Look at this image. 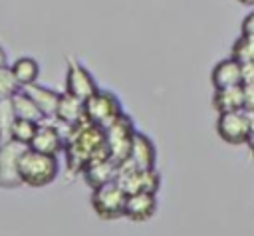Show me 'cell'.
I'll return each mask as SVG.
<instances>
[{"mask_svg": "<svg viewBox=\"0 0 254 236\" xmlns=\"http://www.w3.org/2000/svg\"><path fill=\"white\" fill-rule=\"evenodd\" d=\"M64 151L67 159V169L71 173H81L83 167L93 159L109 157L103 127L81 119L79 123L69 127V137L65 139Z\"/></svg>", "mask_w": 254, "mask_h": 236, "instance_id": "1", "label": "cell"}, {"mask_svg": "<svg viewBox=\"0 0 254 236\" xmlns=\"http://www.w3.org/2000/svg\"><path fill=\"white\" fill-rule=\"evenodd\" d=\"M18 173L24 184L30 186H46L56 180L60 173L58 155L40 153L36 149L26 147L18 161Z\"/></svg>", "mask_w": 254, "mask_h": 236, "instance_id": "2", "label": "cell"}, {"mask_svg": "<svg viewBox=\"0 0 254 236\" xmlns=\"http://www.w3.org/2000/svg\"><path fill=\"white\" fill-rule=\"evenodd\" d=\"M125 200H127V192L117 180H109L105 184L95 186L91 194V206L95 214L103 220L121 218L125 212Z\"/></svg>", "mask_w": 254, "mask_h": 236, "instance_id": "3", "label": "cell"}, {"mask_svg": "<svg viewBox=\"0 0 254 236\" xmlns=\"http://www.w3.org/2000/svg\"><path fill=\"white\" fill-rule=\"evenodd\" d=\"M83 115L89 123L105 129L119 115H123V107H121V101L117 99L115 93L97 89L93 95L83 99Z\"/></svg>", "mask_w": 254, "mask_h": 236, "instance_id": "4", "label": "cell"}, {"mask_svg": "<svg viewBox=\"0 0 254 236\" xmlns=\"http://www.w3.org/2000/svg\"><path fill=\"white\" fill-rule=\"evenodd\" d=\"M105 143H107V151H109V157L121 165L127 157H129V151H131V145H133V137H135V125L131 121L129 115H119L111 125H107L105 129Z\"/></svg>", "mask_w": 254, "mask_h": 236, "instance_id": "5", "label": "cell"}, {"mask_svg": "<svg viewBox=\"0 0 254 236\" xmlns=\"http://www.w3.org/2000/svg\"><path fill=\"white\" fill-rule=\"evenodd\" d=\"M216 133L228 145H246L252 137V121L246 109L218 113Z\"/></svg>", "mask_w": 254, "mask_h": 236, "instance_id": "6", "label": "cell"}, {"mask_svg": "<svg viewBox=\"0 0 254 236\" xmlns=\"http://www.w3.org/2000/svg\"><path fill=\"white\" fill-rule=\"evenodd\" d=\"M115 180L123 186L127 194L131 192H159L161 188V175L155 169H133L125 163L117 167V177Z\"/></svg>", "mask_w": 254, "mask_h": 236, "instance_id": "7", "label": "cell"}, {"mask_svg": "<svg viewBox=\"0 0 254 236\" xmlns=\"http://www.w3.org/2000/svg\"><path fill=\"white\" fill-rule=\"evenodd\" d=\"M28 145L16 141V139H8L4 143H0V184L6 188H14L18 184H24L18 173V161L20 155L24 153Z\"/></svg>", "mask_w": 254, "mask_h": 236, "instance_id": "8", "label": "cell"}, {"mask_svg": "<svg viewBox=\"0 0 254 236\" xmlns=\"http://www.w3.org/2000/svg\"><path fill=\"white\" fill-rule=\"evenodd\" d=\"M97 81L91 75V71L77 59L67 58V71H65V91L79 97V99H87L89 95H93L97 91Z\"/></svg>", "mask_w": 254, "mask_h": 236, "instance_id": "9", "label": "cell"}, {"mask_svg": "<svg viewBox=\"0 0 254 236\" xmlns=\"http://www.w3.org/2000/svg\"><path fill=\"white\" fill-rule=\"evenodd\" d=\"M157 208H159L157 192H147V190L131 192L127 194L123 216H127L133 222H145L157 212Z\"/></svg>", "mask_w": 254, "mask_h": 236, "instance_id": "10", "label": "cell"}, {"mask_svg": "<svg viewBox=\"0 0 254 236\" xmlns=\"http://www.w3.org/2000/svg\"><path fill=\"white\" fill-rule=\"evenodd\" d=\"M123 163L129 165V167H133V169H155V163H157V149H155V143H153L145 133L135 131L129 157H127Z\"/></svg>", "mask_w": 254, "mask_h": 236, "instance_id": "11", "label": "cell"}, {"mask_svg": "<svg viewBox=\"0 0 254 236\" xmlns=\"http://www.w3.org/2000/svg\"><path fill=\"white\" fill-rule=\"evenodd\" d=\"M28 147L30 149H36L40 153L58 155L65 147V137L60 133L58 127H54L50 123H40L38 125V131H36V135H34V139L30 141Z\"/></svg>", "mask_w": 254, "mask_h": 236, "instance_id": "12", "label": "cell"}, {"mask_svg": "<svg viewBox=\"0 0 254 236\" xmlns=\"http://www.w3.org/2000/svg\"><path fill=\"white\" fill-rule=\"evenodd\" d=\"M117 163L111 159V157H99V159H93V161H89L85 167H83V178H85V182L91 186V188H95V186H99V184H105V182H109V180H115V177H117Z\"/></svg>", "mask_w": 254, "mask_h": 236, "instance_id": "13", "label": "cell"}, {"mask_svg": "<svg viewBox=\"0 0 254 236\" xmlns=\"http://www.w3.org/2000/svg\"><path fill=\"white\" fill-rule=\"evenodd\" d=\"M210 81H212L214 89L242 83V63H240L238 59H234L232 56L226 58V59H220V61L212 67Z\"/></svg>", "mask_w": 254, "mask_h": 236, "instance_id": "14", "label": "cell"}, {"mask_svg": "<svg viewBox=\"0 0 254 236\" xmlns=\"http://www.w3.org/2000/svg\"><path fill=\"white\" fill-rule=\"evenodd\" d=\"M212 107H214L218 113L244 109V87H242V83L214 89V95H212Z\"/></svg>", "mask_w": 254, "mask_h": 236, "instance_id": "15", "label": "cell"}, {"mask_svg": "<svg viewBox=\"0 0 254 236\" xmlns=\"http://www.w3.org/2000/svg\"><path fill=\"white\" fill-rule=\"evenodd\" d=\"M56 119H60L67 127H71V125L79 123L81 119H85V115H83V99H79V97H75V95H71L67 91L60 93Z\"/></svg>", "mask_w": 254, "mask_h": 236, "instance_id": "16", "label": "cell"}, {"mask_svg": "<svg viewBox=\"0 0 254 236\" xmlns=\"http://www.w3.org/2000/svg\"><path fill=\"white\" fill-rule=\"evenodd\" d=\"M22 89L36 101V105L42 109L46 119L56 117V109H58V101H60V93L58 91H54L50 87H44V85H40L36 81L30 83V85H24Z\"/></svg>", "mask_w": 254, "mask_h": 236, "instance_id": "17", "label": "cell"}, {"mask_svg": "<svg viewBox=\"0 0 254 236\" xmlns=\"http://www.w3.org/2000/svg\"><path fill=\"white\" fill-rule=\"evenodd\" d=\"M12 107H14V113H16V117H24V119H32V121H38V123H42L46 117H44V113H42V109L36 105V101L20 87L12 97Z\"/></svg>", "mask_w": 254, "mask_h": 236, "instance_id": "18", "label": "cell"}, {"mask_svg": "<svg viewBox=\"0 0 254 236\" xmlns=\"http://www.w3.org/2000/svg\"><path fill=\"white\" fill-rule=\"evenodd\" d=\"M10 67H12V71H14V77L18 79L20 87L38 81V75H40V63H38L34 58H18Z\"/></svg>", "mask_w": 254, "mask_h": 236, "instance_id": "19", "label": "cell"}, {"mask_svg": "<svg viewBox=\"0 0 254 236\" xmlns=\"http://www.w3.org/2000/svg\"><path fill=\"white\" fill-rule=\"evenodd\" d=\"M16 121V113L10 97H0V143L12 139V125Z\"/></svg>", "mask_w": 254, "mask_h": 236, "instance_id": "20", "label": "cell"}, {"mask_svg": "<svg viewBox=\"0 0 254 236\" xmlns=\"http://www.w3.org/2000/svg\"><path fill=\"white\" fill-rule=\"evenodd\" d=\"M38 121H32V119H24V117H16L14 125H12V139L24 143V145H30V141L34 139L36 131H38Z\"/></svg>", "mask_w": 254, "mask_h": 236, "instance_id": "21", "label": "cell"}, {"mask_svg": "<svg viewBox=\"0 0 254 236\" xmlns=\"http://www.w3.org/2000/svg\"><path fill=\"white\" fill-rule=\"evenodd\" d=\"M232 58L238 59L240 63H252L254 61V36H244L232 44Z\"/></svg>", "mask_w": 254, "mask_h": 236, "instance_id": "22", "label": "cell"}, {"mask_svg": "<svg viewBox=\"0 0 254 236\" xmlns=\"http://www.w3.org/2000/svg\"><path fill=\"white\" fill-rule=\"evenodd\" d=\"M18 89H20V83L14 77L12 67L0 65V97H12Z\"/></svg>", "mask_w": 254, "mask_h": 236, "instance_id": "23", "label": "cell"}, {"mask_svg": "<svg viewBox=\"0 0 254 236\" xmlns=\"http://www.w3.org/2000/svg\"><path fill=\"white\" fill-rule=\"evenodd\" d=\"M244 109L246 111H254V79L252 81H244Z\"/></svg>", "mask_w": 254, "mask_h": 236, "instance_id": "24", "label": "cell"}, {"mask_svg": "<svg viewBox=\"0 0 254 236\" xmlns=\"http://www.w3.org/2000/svg\"><path fill=\"white\" fill-rule=\"evenodd\" d=\"M240 34H244V36H254V10L244 16V20H242V24H240Z\"/></svg>", "mask_w": 254, "mask_h": 236, "instance_id": "25", "label": "cell"}, {"mask_svg": "<svg viewBox=\"0 0 254 236\" xmlns=\"http://www.w3.org/2000/svg\"><path fill=\"white\" fill-rule=\"evenodd\" d=\"M248 145H250V151H252V155H254V135L250 137V141H248Z\"/></svg>", "mask_w": 254, "mask_h": 236, "instance_id": "26", "label": "cell"}, {"mask_svg": "<svg viewBox=\"0 0 254 236\" xmlns=\"http://www.w3.org/2000/svg\"><path fill=\"white\" fill-rule=\"evenodd\" d=\"M238 2H242V4H246V6H250V4H254V0H238Z\"/></svg>", "mask_w": 254, "mask_h": 236, "instance_id": "27", "label": "cell"}]
</instances>
